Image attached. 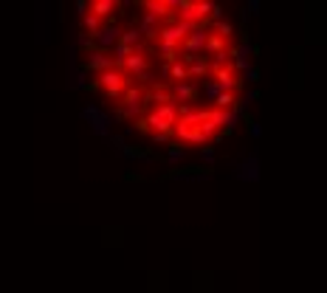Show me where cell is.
Masks as SVG:
<instances>
[{
  "instance_id": "5",
  "label": "cell",
  "mask_w": 327,
  "mask_h": 293,
  "mask_svg": "<svg viewBox=\"0 0 327 293\" xmlns=\"http://www.w3.org/2000/svg\"><path fill=\"white\" fill-rule=\"evenodd\" d=\"M118 37H121V28H118L116 23H107V26H101L99 31L93 34V45H99V48H96V51L113 48V45L118 43Z\"/></svg>"
},
{
  "instance_id": "24",
  "label": "cell",
  "mask_w": 327,
  "mask_h": 293,
  "mask_svg": "<svg viewBox=\"0 0 327 293\" xmlns=\"http://www.w3.org/2000/svg\"><path fill=\"white\" fill-rule=\"evenodd\" d=\"M76 45L85 51V54H90V51H93V37H88L85 31H79L76 34Z\"/></svg>"
},
{
  "instance_id": "31",
  "label": "cell",
  "mask_w": 327,
  "mask_h": 293,
  "mask_svg": "<svg viewBox=\"0 0 327 293\" xmlns=\"http://www.w3.org/2000/svg\"><path fill=\"white\" fill-rule=\"evenodd\" d=\"M257 9H259V3H257V0H251V3L246 6V17H248V14H251V17H254V14H259Z\"/></svg>"
},
{
  "instance_id": "17",
  "label": "cell",
  "mask_w": 327,
  "mask_h": 293,
  "mask_svg": "<svg viewBox=\"0 0 327 293\" xmlns=\"http://www.w3.org/2000/svg\"><path fill=\"white\" fill-rule=\"evenodd\" d=\"M118 43L121 45H127V48H135V51H141V43H144V39H141V34H138V28H127V31H121V37H118Z\"/></svg>"
},
{
  "instance_id": "12",
  "label": "cell",
  "mask_w": 327,
  "mask_h": 293,
  "mask_svg": "<svg viewBox=\"0 0 327 293\" xmlns=\"http://www.w3.org/2000/svg\"><path fill=\"white\" fill-rule=\"evenodd\" d=\"M229 48H231L229 39L217 37L214 31H209V34H206V45H203V54H209V56H220V54H226Z\"/></svg>"
},
{
  "instance_id": "8",
  "label": "cell",
  "mask_w": 327,
  "mask_h": 293,
  "mask_svg": "<svg viewBox=\"0 0 327 293\" xmlns=\"http://www.w3.org/2000/svg\"><path fill=\"white\" fill-rule=\"evenodd\" d=\"M82 116L88 118L90 124H93V130H96L99 135H107V124H110V116H107L105 110H99V107L90 104V107H85V110H82Z\"/></svg>"
},
{
  "instance_id": "14",
  "label": "cell",
  "mask_w": 327,
  "mask_h": 293,
  "mask_svg": "<svg viewBox=\"0 0 327 293\" xmlns=\"http://www.w3.org/2000/svg\"><path fill=\"white\" fill-rule=\"evenodd\" d=\"M237 178L240 180H259V161H257V155H251V158H246V161L240 163V169H237Z\"/></svg>"
},
{
  "instance_id": "13",
  "label": "cell",
  "mask_w": 327,
  "mask_h": 293,
  "mask_svg": "<svg viewBox=\"0 0 327 293\" xmlns=\"http://www.w3.org/2000/svg\"><path fill=\"white\" fill-rule=\"evenodd\" d=\"M248 54H251V45L248 43H242L240 48H229L231 71H248Z\"/></svg>"
},
{
  "instance_id": "18",
  "label": "cell",
  "mask_w": 327,
  "mask_h": 293,
  "mask_svg": "<svg viewBox=\"0 0 327 293\" xmlns=\"http://www.w3.org/2000/svg\"><path fill=\"white\" fill-rule=\"evenodd\" d=\"M212 169H203V166H183L180 172H169V178H209Z\"/></svg>"
},
{
  "instance_id": "11",
  "label": "cell",
  "mask_w": 327,
  "mask_h": 293,
  "mask_svg": "<svg viewBox=\"0 0 327 293\" xmlns=\"http://www.w3.org/2000/svg\"><path fill=\"white\" fill-rule=\"evenodd\" d=\"M135 28H138L141 39H158V31H161V26H158V20H155V17H152V14H147V11H144V14L138 17V26H135Z\"/></svg>"
},
{
  "instance_id": "15",
  "label": "cell",
  "mask_w": 327,
  "mask_h": 293,
  "mask_svg": "<svg viewBox=\"0 0 327 293\" xmlns=\"http://www.w3.org/2000/svg\"><path fill=\"white\" fill-rule=\"evenodd\" d=\"M209 73H212V68H209L206 56H197V59H192L189 65H186V76L189 79H206Z\"/></svg>"
},
{
  "instance_id": "16",
  "label": "cell",
  "mask_w": 327,
  "mask_h": 293,
  "mask_svg": "<svg viewBox=\"0 0 327 293\" xmlns=\"http://www.w3.org/2000/svg\"><path fill=\"white\" fill-rule=\"evenodd\" d=\"M113 11H116V0H96V3H90V14L99 17L101 23H105Z\"/></svg>"
},
{
  "instance_id": "7",
  "label": "cell",
  "mask_w": 327,
  "mask_h": 293,
  "mask_svg": "<svg viewBox=\"0 0 327 293\" xmlns=\"http://www.w3.org/2000/svg\"><path fill=\"white\" fill-rule=\"evenodd\" d=\"M113 68V59L105 54V51H90V54H85V71H99V73H105V71H110Z\"/></svg>"
},
{
  "instance_id": "21",
  "label": "cell",
  "mask_w": 327,
  "mask_h": 293,
  "mask_svg": "<svg viewBox=\"0 0 327 293\" xmlns=\"http://www.w3.org/2000/svg\"><path fill=\"white\" fill-rule=\"evenodd\" d=\"M234 101H237L234 93H220L217 99H214V110H231V107H234Z\"/></svg>"
},
{
  "instance_id": "1",
  "label": "cell",
  "mask_w": 327,
  "mask_h": 293,
  "mask_svg": "<svg viewBox=\"0 0 327 293\" xmlns=\"http://www.w3.org/2000/svg\"><path fill=\"white\" fill-rule=\"evenodd\" d=\"M99 90H105V96L107 99H113V101H118L121 99V93L130 88V76H124L121 71H105V73H99Z\"/></svg>"
},
{
  "instance_id": "2",
  "label": "cell",
  "mask_w": 327,
  "mask_h": 293,
  "mask_svg": "<svg viewBox=\"0 0 327 293\" xmlns=\"http://www.w3.org/2000/svg\"><path fill=\"white\" fill-rule=\"evenodd\" d=\"M192 28H195V26H186V23H178V20H175L172 26H161V31H158L161 48H178V45L189 37Z\"/></svg>"
},
{
  "instance_id": "10",
  "label": "cell",
  "mask_w": 327,
  "mask_h": 293,
  "mask_svg": "<svg viewBox=\"0 0 327 293\" xmlns=\"http://www.w3.org/2000/svg\"><path fill=\"white\" fill-rule=\"evenodd\" d=\"M172 135H178L180 141H189V144H200V146H206V144H209V141L203 138L200 127H186V124H175Z\"/></svg>"
},
{
  "instance_id": "29",
  "label": "cell",
  "mask_w": 327,
  "mask_h": 293,
  "mask_svg": "<svg viewBox=\"0 0 327 293\" xmlns=\"http://www.w3.org/2000/svg\"><path fill=\"white\" fill-rule=\"evenodd\" d=\"M76 14H79V20L88 14V0H79V3H76Z\"/></svg>"
},
{
  "instance_id": "20",
  "label": "cell",
  "mask_w": 327,
  "mask_h": 293,
  "mask_svg": "<svg viewBox=\"0 0 327 293\" xmlns=\"http://www.w3.org/2000/svg\"><path fill=\"white\" fill-rule=\"evenodd\" d=\"M99 28H101V20H99V17H93V14H85V17H82V31L88 34V37H93Z\"/></svg>"
},
{
  "instance_id": "28",
  "label": "cell",
  "mask_w": 327,
  "mask_h": 293,
  "mask_svg": "<svg viewBox=\"0 0 327 293\" xmlns=\"http://www.w3.org/2000/svg\"><path fill=\"white\" fill-rule=\"evenodd\" d=\"M150 138L155 141V144H167V146H169V141H172V135H163V133H152Z\"/></svg>"
},
{
  "instance_id": "9",
  "label": "cell",
  "mask_w": 327,
  "mask_h": 293,
  "mask_svg": "<svg viewBox=\"0 0 327 293\" xmlns=\"http://www.w3.org/2000/svg\"><path fill=\"white\" fill-rule=\"evenodd\" d=\"M121 68H124L127 73H133V76H141V73L150 68V56H147L144 51H135L133 56H127V59L121 62ZM127 73H124V76H127Z\"/></svg>"
},
{
  "instance_id": "3",
  "label": "cell",
  "mask_w": 327,
  "mask_h": 293,
  "mask_svg": "<svg viewBox=\"0 0 327 293\" xmlns=\"http://www.w3.org/2000/svg\"><path fill=\"white\" fill-rule=\"evenodd\" d=\"M197 93H200V88L195 82H172L169 85V96H172L175 104H195Z\"/></svg>"
},
{
  "instance_id": "22",
  "label": "cell",
  "mask_w": 327,
  "mask_h": 293,
  "mask_svg": "<svg viewBox=\"0 0 327 293\" xmlns=\"http://www.w3.org/2000/svg\"><path fill=\"white\" fill-rule=\"evenodd\" d=\"M220 93H223V90H220L217 82H212V79H206V82H203V96H206L209 101H214Z\"/></svg>"
},
{
  "instance_id": "19",
  "label": "cell",
  "mask_w": 327,
  "mask_h": 293,
  "mask_svg": "<svg viewBox=\"0 0 327 293\" xmlns=\"http://www.w3.org/2000/svg\"><path fill=\"white\" fill-rule=\"evenodd\" d=\"M167 76L172 79V82H189V76H186V65L183 62H175V65H169V71H167Z\"/></svg>"
},
{
  "instance_id": "27",
  "label": "cell",
  "mask_w": 327,
  "mask_h": 293,
  "mask_svg": "<svg viewBox=\"0 0 327 293\" xmlns=\"http://www.w3.org/2000/svg\"><path fill=\"white\" fill-rule=\"evenodd\" d=\"M200 158L206 163H214V150H212V146H200Z\"/></svg>"
},
{
  "instance_id": "6",
  "label": "cell",
  "mask_w": 327,
  "mask_h": 293,
  "mask_svg": "<svg viewBox=\"0 0 327 293\" xmlns=\"http://www.w3.org/2000/svg\"><path fill=\"white\" fill-rule=\"evenodd\" d=\"M141 6H144L147 14H152L155 20H167V26H172V23H175V11H169L167 0H144Z\"/></svg>"
},
{
  "instance_id": "25",
  "label": "cell",
  "mask_w": 327,
  "mask_h": 293,
  "mask_svg": "<svg viewBox=\"0 0 327 293\" xmlns=\"http://www.w3.org/2000/svg\"><path fill=\"white\" fill-rule=\"evenodd\" d=\"M183 155H186V152H183V146H180V144H169V152H167L169 163H178Z\"/></svg>"
},
{
  "instance_id": "23",
  "label": "cell",
  "mask_w": 327,
  "mask_h": 293,
  "mask_svg": "<svg viewBox=\"0 0 327 293\" xmlns=\"http://www.w3.org/2000/svg\"><path fill=\"white\" fill-rule=\"evenodd\" d=\"M214 34H217V37H223V39H229L231 34H234V26H231L229 20H220V23H214Z\"/></svg>"
},
{
  "instance_id": "26",
  "label": "cell",
  "mask_w": 327,
  "mask_h": 293,
  "mask_svg": "<svg viewBox=\"0 0 327 293\" xmlns=\"http://www.w3.org/2000/svg\"><path fill=\"white\" fill-rule=\"evenodd\" d=\"M133 133H141V135H152V130H150V124H147V118H135V124H133Z\"/></svg>"
},
{
  "instance_id": "4",
  "label": "cell",
  "mask_w": 327,
  "mask_h": 293,
  "mask_svg": "<svg viewBox=\"0 0 327 293\" xmlns=\"http://www.w3.org/2000/svg\"><path fill=\"white\" fill-rule=\"evenodd\" d=\"M212 82L220 85V90L223 93H234L237 88H240V79H237V73L231 71V65H220V68H212Z\"/></svg>"
},
{
  "instance_id": "30",
  "label": "cell",
  "mask_w": 327,
  "mask_h": 293,
  "mask_svg": "<svg viewBox=\"0 0 327 293\" xmlns=\"http://www.w3.org/2000/svg\"><path fill=\"white\" fill-rule=\"evenodd\" d=\"M246 79H248V82H257V79H259V71H257V68H251V65H248V71H246Z\"/></svg>"
}]
</instances>
